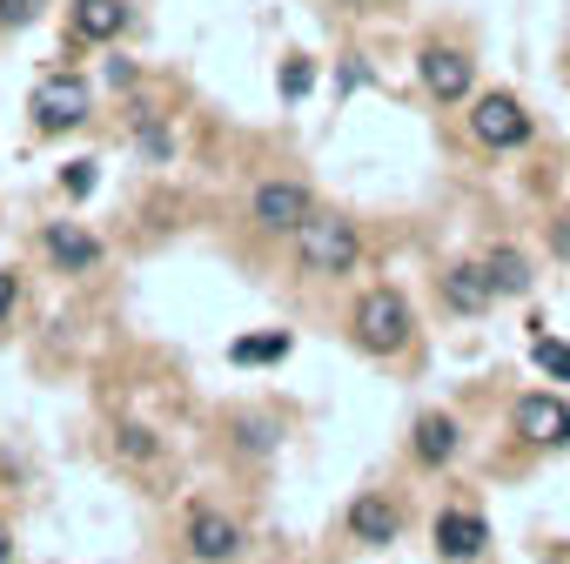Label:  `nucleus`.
I'll list each match as a JSON object with an SVG mask.
<instances>
[{
  "instance_id": "423d86ee",
  "label": "nucleus",
  "mask_w": 570,
  "mask_h": 564,
  "mask_svg": "<svg viewBox=\"0 0 570 564\" xmlns=\"http://www.w3.org/2000/svg\"><path fill=\"white\" fill-rule=\"evenodd\" d=\"M470 135H476L483 148H523V142H530V115H523L517 95L490 88V95L470 101Z\"/></svg>"
},
{
  "instance_id": "f257e3e1",
  "label": "nucleus",
  "mask_w": 570,
  "mask_h": 564,
  "mask_svg": "<svg viewBox=\"0 0 570 564\" xmlns=\"http://www.w3.org/2000/svg\"><path fill=\"white\" fill-rule=\"evenodd\" d=\"M296 262H303L309 275H350V269L363 262V235H356V222L336 215V208H316V215L296 228Z\"/></svg>"
},
{
  "instance_id": "39448f33",
  "label": "nucleus",
  "mask_w": 570,
  "mask_h": 564,
  "mask_svg": "<svg viewBox=\"0 0 570 564\" xmlns=\"http://www.w3.org/2000/svg\"><path fill=\"white\" fill-rule=\"evenodd\" d=\"M309 215H316V195H309L303 182H262V188L248 195V222H255L262 235H296Z\"/></svg>"
},
{
  "instance_id": "5701e85b",
  "label": "nucleus",
  "mask_w": 570,
  "mask_h": 564,
  "mask_svg": "<svg viewBox=\"0 0 570 564\" xmlns=\"http://www.w3.org/2000/svg\"><path fill=\"white\" fill-rule=\"evenodd\" d=\"M0 564H14V531L0 524Z\"/></svg>"
},
{
  "instance_id": "f3484780",
  "label": "nucleus",
  "mask_w": 570,
  "mask_h": 564,
  "mask_svg": "<svg viewBox=\"0 0 570 564\" xmlns=\"http://www.w3.org/2000/svg\"><path fill=\"white\" fill-rule=\"evenodd\" d=\"M228 357H235V363H282V357H289V337H282V330H275V337H235Z\"/></svg>"
},
{
  "instance_id": "ddd939ff",
  "label": "nucleus",
  "mask_w": 570,
  "mask_h": 564,
  "mask_svg": "<svg viewBox=\"0 0 570 564\" xmlns=\"http://www.w3.org/2000/svg\"><path fill=\"white\" fill-rule=\"evenodd\" d=\"M410 450H416V464H450V457L463 450V430H456V417H443V410H423V417H416V430H410Z\"/></svg>"
},
{
  "instance_id": "6e6552de",
  "label": "nucleus",
  "mask_w": 570,
  "mask_h": 564,
  "mask_svg": "<svg viewBox=\"0 0 570 564\" xmlns=\"http://www.w3.org/2000/svg\"><path fill=\"white\" fill-rule=\"evenodd\" d=\"M416 75H423L430 101H463V95H470V75H476V61H470L463 48H450V41H430V48L416 55Z\"/></svg>"
},
{
  "instance_id": "4be33fe9",
  "label": "nucleus",
  "mask_w": 570,
  "mask_h": 564,
  "mask_svg": "<svg viewBox=\"0 0 570 564\" xmlns=\"http://www.w3.org/2000/svg\"><path fill=\"white\" fill-rule=\"evenodd\" d=\"M14 303H21V275H14V269H0V323L14 317Z\"/></svg>"
},
{
  "instance_id": "2eb2a0df",
  "label": "nucleus",
  "mask_w": 570,
  "mask_h": 564,
  "mask_svg": "<svg viewBox=\"0 0 570 564\" xmlns=\"http://www.w3.org/2000/svg\"><path fill=\"white\" fill-rule=\"evenodd\" d=\"M483 269H490V282H497V296H523V290H530V262H523L517 249H490Z\"/></svg>"
},
{
  "instance_id": "b1692460",
  "label": "nucleus",
  "mask_w": 570,
  "mask_h": 564,
  "mask_svg": "<svg viewBox=\"0 0 570 564\" xmlns=\"http://www.w3.org/2000/svg\"><path fill=\"white\" fill-rule=\"evenodd\" d=\"M350 8H390V0H350Z\"/></svg>"
},
{
  "instance_id": "0eeeda50",
  "label": "nucleus",
  "mask_w": 570,
  "mask_h": 564,
  "mask_svg": "<svg viewBox=\"0 0 570 564\" xmlns=\"http://www.w3.org/2000/svg\"><path fill=\"white\" fill-rule=\"evenodd\" d=\"M135 28L128 0H68V41L75 48H115Z\"/></svg>"
},
{
  "instance_id": "6ab92c4d",
  "label": "nucleus",
  "mask_w": 570,
  "mask_h": 564,
  "mask_svg": "<svg viewBox=\"0 0 570 564\" xmlns=\"http://www.w3.org/2000/svg\"><path fill=\"white\" fill-rule=\"evenodd\" d=\"M41 8H48V0H0V28H8V35H14V28H35Z\"/></svg>"
},
{
  "instance_id": "412c9836",
  "label": "nucleus",
  "mask_w": 570,
  "mask_h": 564,
  "mask_svg": "<svg viewBox=\"0 0 570 564\" xmlns=\"http://www.w3.org/2000/svg\"><path fill=\"white\" fill-rule=\"evenodd\" d=\"M61 188H68V195H88V188H95V162H68Z\"/></svg>"
},
{
  "instance_id": "20e7f679",
  "label": "nucleus",
  "mask_w": 570,
  "mask_h": 564,
  "mask_svg": "<svg viewBox=\"0 0 570 564\" xmlns=\"http://www.w3.org/2000/svg\"><path fill=\"white\" fill-rule=\"evenodd\" d=\"M181 544H188L195 564H235L248 537H242V524H235L228 510H215V504H188V517H181Z\"/></svg>"
},
{
  "instance_id": "f03ea898",
  "label": "nucleus",
  "mask_w": 570,
  "mask_h": 564,
  "mask_svg": "<svg viewBox=\"0 0 570 564\" xmlns=\"http://www.w3.org/2000/svg\"><path fill=\"white\" fill-rule=\"evenodd\" d=\"M95 115V88L75 75V68H55V75H41L35 81V95H28V121H35V135H75L81 121Z\"/></svg>"
},
{
  "instance_id": "7ed1b4c3",
  "label": "nucleus",
  "mask_w": 570,
  "mask_h": 564,
  "mask_svg": "<svg viewBox=\"0 0 570 564\" xmlns=\"http://www.w3.org/2000/svg\"><path fill=\"white\" fill-rule=\"evenodd\" d=\"M410 330H416V317H410L403 290H363V303L350 310V337L370 357H396L410 343Z\"/></svg>"
},
{
  "instance_id": "f8f14e48",
  "label": "nucleus",
  "mask_w": 570,
  "mask_h": 564,
  "mask_svg": "<svg viewBox=\"0 0 570 564\" xmlns=\"http://www.w3.org/2000/svg\"><path fill=\"white\" fill-rule=\"evenodd\" d=\"M443 303H450L456 317H483V310L497 303L490 269H483V262H450V269H443Z\"/></svg>"
},
{
  "instance_id": "4468645a",
  "label": "nucleus",
  "mask_w": 570,
  "mask_h": 564,
  "mask_svg": "<svg viewBox=\"0 0 570 564\" xmlns=\"http://www.w3.org/2000/svg\"><path fill=\"white\" fill-rule=\"evenodd\" d=\"M350 531H356L363 544H396V531H403V510H396L383 490H363V497L350 504Z\"/></svg>"
},
{
  "instance_id": "9d476101",
  "label": "nucleus",
  "mask_w": 570,
  "mask_h": 564,
  "mask_svg": "<svg viewBox=\"0 0 570 564\" xmlns=\"http://www.w3.org/2000/svg\"><path fill=\"white\" fill-rule=\"evenodd\" d=\"M517 437H530V444H543V450H563V444H570V403L550 397V390L517 397Z\"/></svg>"
},
{
  "instance_id": "aec40b11",
  "label": "nucleus",
  "mask_w": 570,
  "mask_h": 564,
  "mask_svg": "<svg viewBox=\"0 0 570 564\" xmlns=\"http://www.w3.org/2000/svg\"><path fill=\"white\" fill-rule=\"evenodd\" d=\"M121 457H135V464L148 457V464H155V457H161V437H155V430H135V424H128V430H121Z\"/></svg>"
},
{
  "instance_id": "9b49d317",
  "label": "nucleus",
  "mask_w": 570,
  "mask_h": 564,
  "mask_svg": "<svg viewBox=\"0 0 570 564\" xmlns=\"http://www.w3.org/2000/svg\"><path fill=\"white\" fill-rule=\"evenodd\" d=\"M430 537H436V557H450V564H476L490 551V524L476 510H443Z\"/></svg>"
},
{
  "instance_id": "a211bd4d",
  "label": "nucleus",
  "mask_w": 570,
  "mask_h": 564,
  "mask_svg": "<svg viewBox=\"0 0 570 564\" xmlns=\"http://www.w3.org/2000/svg\"><path fill=\"white\" fill-rule=\"evenodd\" d=\"M530 357H537V370H550L557 383H570V343H557V337H537V350H530Z\"/></svg>"
},
{
  "instance_id": "1a4fd4ad",
  "label": "nucleus",
  "mask_w": 570,
  "mask_h": 564,
  "mask_svg": "<svg viewBox=\"0 0 570 564\" xmlns=\"http://www.w3.org/2000/svg\"><path fill=\"white\" fill-rule=\"evenodd\" d=\"M41 255L61 269V275H88V269H101V235L95 228H81V222H48L41 228Z\"/></svg>"
},
{
  "instance_id": "dca6fc26",
  "label": "nucleus",
  "mask_w": 570,
  "mask_h": 564,
  "mask_svg": "<svg viewBox=\"0 0 570 564\" xmlns=\"http://www.w3.org/2000/svg\"><path fill=\"white\" fill-rule=\"evenodd\" d=\"M275 88H282V101L296 108V101L316 88V61H309L303 48H289V55H282V68H275Z\"/></svg>"
}]
</instances>
